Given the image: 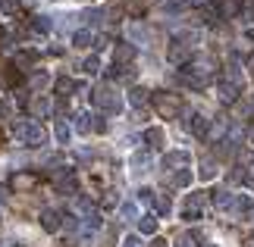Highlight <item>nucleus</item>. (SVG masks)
Returning a JSON list of instances; mask_svg holds the SVG:
<instances>
[{
  "label": "nucleus",
  "mask_w": 254,
  "mask_h": 247,
  "mask_svg": "<svg viewBox=\"0 0 254 247\" xmlns=\"http://www.w3.org/2000/svg\"><path fill=\"white\" fill-rule=\"evenodd\" d=\"M35 185H38V175L35 172H16L13 175V188H16V191H32Z\"/></svg>",
  "instance_id": "obj_10"
},
{
  "label": "nucleus",
  "mask_w": 254,
  "mask_h": 247,
  "mask_svg": "<svg viewBox=\"0 0 254 247\" xmlns=\"http://www.w3.org/2000/svg\"><path fill=\"white\" fill-rule=\"evenodd\" d=\"M144 141H148L151 150H160L163 147V128H148V132H144Z\"/></svg>",
  "instance_id": "obj_15"
},
{
  "label": "nucleus",
  "mask_w": 254,
  "mask_h": 247,
  "mask_svg": "<svg viewBox=\"0 0 254 247\" xmlns=\"http://www.w3.org/2000/svg\"><path fill=\"white\" fill-rule=\"evenodd\" d=\"M94 106L104 113H120L123 110V97L113 91V85H101L94 88Z\"/></svg>",
  "instance_id": "obj_3"
},
{
  "label": "nucleus",
  "mask_w": 254,
  "mask_h": 247,
  "mask_svg": "<svg viewBox=\"0 0 254 247\" xmlns=\"http://www.w3.org/2000/svg\"><path fill=\"white\" fill-rule=\"evenodd\" d=\"M6 197H9V194H6V188H3V185H0V203H3V200H6Z\"/></svg>",
  "instance_id": "obj_41"
},
{
  "label": "nucleus",
  "mask_w": 254,
  "mask_h": 247,
  "mask_svg": "<svg viewBox=\"0 0 254 247\" xmlns=\"http://www.w3.org/2000/svg\"><path fill=\"white\" fill-rule=\"evenodd\" d=\"M138 232L141 235H154V232H157V216H141V219H138Z\"/></svg>",
  "instance_id": "obj_19"
},
{
  "label": "nucleus",
  "mask_w": 254,
  "mask_h": 247,
  "mask_svg": "<svg viewBox=\"0 0 254 247\" xmlns=\"http://www.w3.org/2000/svg\"><path fill=\"white\" fill-rule=\"evenodd\" d=\"M13 135H16L25 147H44V144H47L44 125H38V122H32V119H19V122H13Z\"/></svg>",
  "instance_id": "obj_1"
},
{
  "label": "nucleus",
  "mask_w": 254,
  "mask_h": 247,
  "mask_svg": "<svg viewBox=\"0 0 254 247\" xmlns=\"http://www.w3.org/2000/svg\"><path fill=\"white\" fill-rule=\"evenodd\" d=\"M129 38H132V41H138V44H148L151 32H148L141 22H132V25H129Z\"/></svg>",
  "instance_id": "obj_16"
},
{
  "label": "nucleus",
  "mask_w": 254,
  "mask_h": 247,
  "mask_svg": "<svg viewBox=\"0 0 254 247\" xmlns=\"http://www.w3.org/2000/svg\"><path fill=\"white\" fill-rule=\"evenodd\" d=\"M51 110H54V106H51V100H47V97H38V100H32V116H35V119H44Z\"/></svg>",
  "instance_id": "obj_14"
},
{
  "label": "nucleus",
  "mask_w": 254,
  "mask_h": 247,
  "mask_svg": "<svg viewBox=\"0 0 254 247\" xmlns=\"http://www.w3.org/2000/svg\"><path fill=\"white\" fill-rule=\"evenodd\" d=\"M151 247H167V241H163V238H154V244Z\"/></svg>",
  "instance_id": "obj_40"
},
{
  "label": "nucleus",
  "mask_w": 254,
  "mask_h": 247,
  "mask_svg": "<svg viewBox=\"0 0 254 247\" xmlns=\"http://www.w3.org/2000/svg\"><path fill=\"white\" fill-rule=\"evenodd\" d=\"M236 13H239V0H223V6H220V19L236 16Z\"/></svg>",
  "instance_id": "obj_24"
},
{
  "label": "nucleus",
  "mask_w": 254,
  "mask_h": 247,
  "mask_svg": "<svg viewBox=\"0 0 254 247\" xmlns=\"http://www.w3.org/2000/svg\"><path fill=\"white\" fill-rule=\"evenodd\" d=\"M129 103L132 106H144V103H148V91H144V88H132V91H129Z\"/></svg>",
  "instance_id": "obj_21"
},
{
  "label": "nucleus",
  "mask_w": 254,
  "mask_h": 247,
  "mask_svg": "<svg viewBox=\"0 0 254 247\" xmlns=\"http://www.w3.org/2000/svg\"><path fill=\"white\" fill-rule=\"evenodd\" d=\"M185 3H191V6H204L207 0H185Z\"/></svg>",
  "instance_id": "obj_39"
},
{
  "label": "nucleus",
  "mask_w": 254,
  "mask_h": 247,
  "mask_svg": "<svg viewBox=\"0 0 254 247\" xmlns=\"http://www.w3.org/2000/svg\"><path fill=\"white\" fill-rule=\"evenodd\" d=\"M173 185H179V188H189V185H191V172H189V169H179V172L173 175Z\"/></svg>",
  "instance_id": "obj_28"
},
{
  "label": "nucleus",
  "mask_w": 254,
  "mask_h": 247,
  "mask_svg": "<svg viewBox=\"0 0 254 247\" xmlns=\"http://www.w3.org/2000/svg\"><path fill=\"white\" fill-rule=\"evenodd\" d=\"M94 132H107V122L101 119V116H97V119H94Z\"/></svg>",
  "instance_id": "obj_36"
},
{
  "label": "nucleus",
  "mask_w": 254,
  "mask_h": 247,
  "mask_svg": "<svg viewBox=\"0 0 254 247\" xmlns=\"http://www.w3.org/2000/svg\"><path fill=\"white\" fill-rule=\"evenodd\" d=\"M189 163H191V156L185 153V150H170L167 156H163V169H176V172H179V169H185Z\"/></svg>",
  "instance_id": "obj_7"
},
{
  "label": "nucleus",
  "mask_w": 254,
  "mask_h": 247,
  "mask_svg": "<svg viewBox=\"0 0 254 247\" xmlns=\"http://www.w3.org/2000/svg\"><path fill=\"white\" fill-rule=\"evenodd\" d=\"M35 32H51V19H47V16H35Z\"/></svg>",
  "instance_id": "obj_33"
},
{
  "label": "nucleus",
  "mask_w": 254,
  "mask_h": 247,
  "mask_svg": "<svg viewBox=\"0 0 254 247\" xmlns=\"http://www.w3.org/2000/svg\"><path fill=\"white\" fill-rule=\"evenodd\" d=\"M198 175H201L204 182L217 179V163H213V160H204V163H201V169H198Z\"/></svg>",
  "instance_id": "obj_20"
},
{
  "label": "nucleus",
  "mask_w": 254,
  "mask_h": 247,
  "mask_svg": "<svg viewBox=\"0 0 254 247\" xmlns=\"http://www.w3.org/2000/svg\"><path fill=\"white\" fill-rule=\"evenodd\" d=\"M13 100H16V97H9V94L0 97V119H6V116L13 113Z\"/></svg>",
  "instance_id": "obj_27"
},
{
  "label": "nucleus",
  "mask_w": 254,
  "mask_h": 247,
  "mask_svg": "<svg viewBox=\"0 0 254 247\" xmlns=\"http://www.w3.org/2000/svg\"><path fill=\"white\" fill-rule=\"evenodd\" d=\"M63 216L57 213V210H41V225H44V232H60V222Z\"/></svg>",
  "instance_id": "obj_11"
},
{
  "label": "nucleus",
  "mask_w": 254,
  "mask_h": 247,
  "mask_svg": "<svg viewBox=\"0 0 254 247\" xmlns=\"http://www.w3.org/2000/svg\"><path fill=\"white\" fill-rule=\"evenodd\" d=\"M16 247H22V244H16Z\"/></svg>",
  "instance_id": "obj_45"
},
{
  "label": "nucleus",
  "mask_w": 254,
  "mask_h": 247,
  "mask_svg": "<svg viewBox=\"0 0 254 247\" xmlns=\"http://www.w3.org/2000/svg\"><path fill=\"white\" fill-rule=\"evenodd\" d=\"M245 138H248V144H254V125H251L248 132H245Z\"/></svg>",
  "instance_id": "obj_38"
},
{
  "label": "nucleus",
  "mask_w": 254,
  "mask_h": 247,
  "mask_svg": "<svg viewBox=\"0 0 254 247\" xmlns=\"http://www.w3.org/2000/svg\"><path fill=\"white\" fill-rule=\"evenodd\" d=\"M151 100H154V110H157L160 119H176L179 110H182V97L179 94H170V91H157Z\"/></svg>",
  "instance_id": "obj_2"
},
{
  "label": "nucleus",
  "mask_w": 254,
  "mask_h": 247,
  "mask_svg": "<svg viewBox=\"0 0 254 247\" xmlns=\"http://www.w3.org/2000/svg\"><path fill=\"white\" fill-rule=\"evenodd\" d=\"M242 16H245L248 25H254V6H245V9H242Z\"/></svg>",
  "instance_id": "obj_35"
},
{
  "label": "nucleus",
  "mask_w": 254,
  "mask_h": 247,
  "mask_svg": "<svg viewBox=\"0 0 254 247\" xmlns=\"http://www.w3.org/2000/svg\"><path fill=\"white\" fill-rule=\"evenodd\" d=\"M123 247H141V238H138V235H129V238L123 241Z\"/></svg>",
  "instance_id": "obj_34"
},
{
  "label": "nucleus",
  "mask_w": 254,
  "mask_h": 247,
  "mask_svg": "<svg viewBox=\"0 0 254 247\" xmlns=\"http://www.w3.org/2000/svg\"><path fill=\"white\" fill-rule=\"evenodd\" d=\"M47 85H51V75H47V72H38V75L32 78V91H44Z\"/></svg>",
  "instance_id": "obj_26"
},
{
  "label": "nucleus",
  "mask_w": 254,
  "mask_h": 247,
  "mask_svg": "<svg viewBox=\"0 0 254 247\" xmlns=\"http://www.w3.org/2000/svg\"><path fill=\"white\" fill-rule=\"evenodd\" d=\"M94 119H97V116H91V113H79V116H75V128H79L82 135L94 132Z\"/></svg>",
  "instance_id": "obj_17"
},
{
  "label": "nucleus",
  "mask_w": 254,
  "mask_h": 247,
  "mask_svg": "<svg viewBox=\"0 0 254 247\" xmlns=\"http://www.w3.org/2000/svg\"><path fill=\"white\" fill-rule=\"evenodd\" d=\"M185 128H189L194 138H204V135H207V119H204L201 113H189V119H185Z\"/></svg>",
  "instance_id": "obj_8"
},
{
  "label": "nucleus",
  "mask_w": 254,
  "mask_h": 247,
  "mask_svg": "<svg viewBox=\"0 0 254 247\" xmlns=\"http://www.w3.org/2000/svg\"><path fill=\"white\" fill-rule=\"evenodd\" d=\"M120 216H123V219H138V206H135L132 200L123 203V206H120Z\"/></svg>",
  "instance_id": "obj_29"
},
{
  "label": "nucleus",
  "mask_w": 254,
  "mask_h": 247,
  "mask_svg": "<svg viewBox=\"0 0 254 247\" xmlns=\"http://www.w3.org/2000/svg\"><path fill=\"white\" fill-rule=\"evenodd\" d=\"M194 38L191 35H182V38H173V44H170V50H167V60L173 63V66H185L191 60V44Z\"/></svg>",
  "instance_id": "obj_4"
},
{
  "label": "nucleus",
  "mask_w": 254,
  "mask_h": 247,
  "mask_svg": "<svg viewBox=\"0 0 254 247\" xmlns=\"http://www.w3.org/2000/svg\"><path fill=\"white\" fill-rule=\"evenodd\" d=\"M54 135H57V141H60V144H69V125H66V122H57L54 125Z\"/></svg>",
  "instance_id": "obj_23"
},
{
  "label": "nucleus",
  "mask_w": 254,
  "mask_h": 247,
  "mask_svg": "<svg viewBox=\"0 0 254 247\" xmlns=\"http://www.w3.org/2000/svg\"><path fill=\"white\" fill-rule=\"evenodd\" d=\"M135 60V44L132 41H120L113 47V66H129Z\"/></svg>",
  "instance_id": "obj_6"
},
{
  "label": "nucleus",
  "mask_w": 254,
  "mask_h": 247,
  "mask_svg": "<svg viewBox=\"0 0 254 247\" xmlns=\"http://www.w3.org/2000/svg\"><path fill=\"white\" fill-rule=\"evenodd\" d=\"M75 188H79V182H75V172H60L57 175V191H63V194H75Z\"/></svg>",
  "instance_id": "obj_9"
},
{
  "label": "nucleus",
  "mask_w": 254,
  "mask_h": 247,
  "mask_svg": "<svg viewBox=\"0 0 254 247\" xmlns=\"http://www.w3.org/2000/svg\"><path fill=\"white\" fill-rule=\"evenodd\" d=\"M204 203H207V197H204V194H189V200H185V210H182V216H185L189 222L201 219V210H204Z\"/></svg>",
  "instance_id": "obj_5"
},
{
  "label": "nucleus",
  "mask_w": 254,
  "mask_h": 247,
  "mask_svg": "<svg viewBox=\"0 0 254 247\" xmlns=\"http://www.w3.org/2000/svg\"><path fill=\"white\" fill-rule=\"evenodd\" d=\"M19 6H22L19 0H0V9H3V13H9V16L19 13Z\"/></svg>",
  "instance_id": "obj_32"
},
{
  "label": "nucleus",
  "mask_w": 254,
  "mask_h": 247,
  "mask_svg": "<svg viewBox=\"0 0 254 247\" xmlns=\"http://www.w3.org/2000/svg\"><path fill=\"white\" fill-rule=\"evenodd\" d=\"M75 88H79V85H75L72 78H66V75H60V78H57V91H60L63 97L69 94V91H75Z\"/></svg>",
  "instance_id": "obj_22"
},
{
  "label": "nucleus",
  "mask_w": 254,
  "mask_h": 247,
  "mask_svg": "<svg viewBox=\"0 0 254 247\" xmlns=\"http://www.w3.org/2000/svg\"><path fill=\"white\" fill-rule=\"evenodd\" d=\"M154 206H157V216H170V210H173L170 197H157V194H154Z\"/></svg>",
  "instance_id": "obj_25"
},
{
  "label": "nucleus",
  "mask_w": 254,
  "mask_h": 247,
  "mask_svg": "<svg viewBox=\"0 0 254 247\" xmlns=\"http://www.w3.org/2000/svg\"><path fill=\"white\" fill-rule=\"evenodd\" d=\"M35 60H38V53L35 50H22V53H16V69H22V72H28V69L35 66Z\"/></svg>",
  "instance_id": "obj_13"
},
{
  "label": "nucleus",
  "mask_w": 254,
  "mask_h": 247,
  "mask_svg": "<svg viewBox=\"0 0 254 247\" xmlns=\"http://www.w3.org/2000/svg\"><path fill=\"white\" fill-rule=\"evenodd\" d=\"M72 44H75V47H91V44H94V35L88 32V28H79V32L72 35Z\"/></svg>",
  "instance_id": "obj_18"
},
{
  "label": "nucleus",
  "mask_w": 254,
  "mask_h": 247,
  "mask_svg": "<svg viewBox=\"0 0 254 247\" xmlns=\"http://www.w3.org/2000/svg\"><path fill=\"white\" fill-rule=\"evenodd\" d=\"M248 69H251V75H254V56H248Z\"/></svg>",
  "instance_id": "obj_42"
},
{
  "label": "nucleus",
  "mask_w": 254,
  "mask_h": 247,
  "mask_svg": "<svg viewBox=\"0 0 254 247\" xmlns=\"http://www.w3.org/2000/svg\"><path fill=\"white\" fill-rule=\"evenodd\" d=\"M213 194V206H220V210H229V206H236V194H229L226 188H217Z\"/></svg>",
  "instance_id": "obj_12"
},
{
  "label": "nucleus",
  "mask_w": 254,
  "mask_h": 247,
  "mask_svg": "<svg viewBox=\"0 0 254 247\" xmlns=\"http://www.w3.org/2000/svg\"><path fill=\"white\" fill-rule=\"evenodd\" d=\"M82 69H85V75H94V72H97V69H101V60H97V56L91 53V56H88V60L82 63Z\"/></svg>",
  "instance_id": "obj_30"
},
{
  "label": "nucleus",
  "mask_w": 254,
  "mask_h": 247,
  "mask_svg": "<svg viewBox=\"0 0 254 247\" xmlns=\"http://www.w3.org/2000/svg\"><path fill=\"white\" fill-rule=\"evenodd\" d=\"M251 219H254V210H251Z\"/></svg>",
  "instance_id": "obj_44"
},
{
  "label": "nucleus",
  "mask_w": 254,
  "mask_h": 247,
  "mask_svg": "<svg viewBox=\"0 0 254 247\" xmlns=\"http://www.w3.org/2000/svg\"><path fill=\"white\" fill-rule=\"evenodd\" d=\"M204 247H217V244H204Z\"/></svg>",
  "instance_id": "obj_43"
},
{
  "label": "nucleus",
  "mask_w": 254,
  "mask_h": 247,
  "mask_svg": "<svg viewBox=\"0 0 254 247\" xmlns=\"http://www.w3.org/2000/svg\"><path fill=\"white\" fill-rule=\"evenodd\" d=\"M148 163H151V156H148V153H135V156H132L135 172H144V166H148Z\"/></svg>",
  "instance_id": "obj_31"
},
{
  "label": "nucleus",
  "mask_w": 254,
  "mask_h": 247,
  "mask_svg": "<svg viewBox=\"0 0 254 247\" xmlns=\"http://www.w3.org/2000/svg\"><path fill=\"white\" fill-rule=\"evenodd\" d=\"M173 247H191V241H189V238H179V241H176Z\"/></svg>",
  "instance_id": "obj_37"
}]
</instances>
